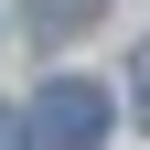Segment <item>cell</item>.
Here are the masks:
<instances>
[{"mask_svg": "<svg viewBox=\"0 0 150 150\" xmlns=\"http://www.w3.org/2000/svg\"><path fill=\"white\" fill-rule=\"evenodd\" d=\"M107 129H118V97H107L97 75H54L43 97H32V139L43 150H97Z\"/></svg>", "mask_w": 150, "mask_h": 150, "instance_id": "obj_1", "label": "cell"}, {"mask_svg": "<svg viewBox=\"0 0 150 150\" xmlns=\"http://www.w3.org/2000/svg\"><path fill=\"white\" fill-rule=\"evenodd\" d=\"M107 0H32V43H75V32H97Z\"/></svg>", "mask_w": 150, "mask_h": 150, "instance_id": "obj_2", "label": "cell"}, {"mask_svg": "<svg viewBox=\"0 0 150 150\" xmlns=\"http://www.w3.org/2000/svg\"><path fill=\"white\" fill-rule=\"evenodd\" d=\"M0 150H43L32 139V107H0Z\"/></svg>", "mask_w": 150, "mask_h": 150, "instance_id": "obj_3", "label": "cell"}, {"mask_svg": "<svg viewBox=\"0 0 150 150\" xmlns=\"http://www.w3.org/2000/svg\"><path fill=\"white\" fill-rule=\"evenodd\" d=\"M129 107H139V129H150V43L129 54Z\"/></svg>", "mask_w": 150, "mask_h": 150, "instance_id": "obj_4", "label": "cell"}]
</instances>
